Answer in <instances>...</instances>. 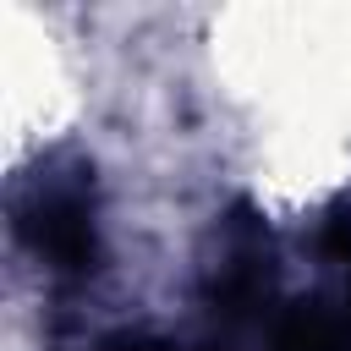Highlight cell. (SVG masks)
Returning <instances> with one entry per match:
<instances>
[{"instance_id": "6da1fadb", "label": "cell", "mask_w": 351, "mask_h": 351, "mask_svg": "<svg viewBox=\"0 0 351 351\" xmlns=\"http://www.w3.org/2000/svg\"><path fill=\"white\" fill-rule=\"evenodd\" d=\"M71 115H77V71H71L66 44L49 33V22L11 5L5 11V137H11V165H22L27 148L60 137Z\"/></svg>"}]
</instances>
